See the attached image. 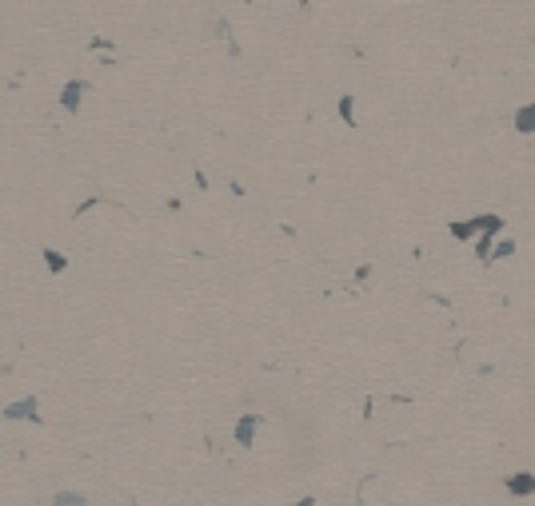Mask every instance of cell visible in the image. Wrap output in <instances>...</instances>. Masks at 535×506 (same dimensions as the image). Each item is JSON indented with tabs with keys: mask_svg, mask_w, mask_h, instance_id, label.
I'll use <instances>...</instances> for the list:
<instances>
[{
	"mask_svg": "<svg viewBox=\"0 0 535 506\" xmlns=\"http://www.w3.org/2000/svg\"><path fill=\"white\" fill-rule=\"evenodd\" d=\"M516 132L519 136H532L535 132V104H523V108L516 112Z\"/></svg>",
	"mask_w": 535,
	"mask_h": 506,
	"instance_id": "cell-6",
	"label": "cell"
},
{
	"mask_svg": "<svg viewBox=\"0 0 535 506\" xmlns=\"http://www.w3.org/2000/svg\"><path fill=\"white\" fill-rule=\"evenodd\" d=\"M507 494H516V498L535 494V475H532V471H519V475H511V478H507Z\"/></svg>",
	"mask_w": 535,
	"mask_h": 506,
	"instance_id": "cell-3",
	"label": "cell"
},
{
	"mask_svg": "<svg viewBox=\"0 0 535 506\" xmlns=\"http://www.w3.org/2000/svg\"><path fill=\"white\" fill-rule=\"evenodd\" d=\"M516 252V243H511V239H503L500 247H491V259H503V255H511Z\"/></svg>",
	"mask_w": 535,
	"mask_h": 506,
	"instance_id": "cell-10",
	"label": "cell"
},
{
	"mask_svg": "<svg viewBox=\"0 0 535 506\" xmlns=\"http://www.w3.org/2000/svg\"><path fill=\"white\" fill-rule=\"evenodd\" d=\"M495 220H500V216H475V220H468V223L459 220V223H452V236L455 239H475L484 227H491Z\"/></svg>",
	"mask_w": 535,
	"mask_h": 506,
	"instance_id": "cell-2",
	"label": "cell"
},
{
	"mask_svg": "<svg viewBox=\"0 0 535 506\" xmlns=\"http://www.w3.org/2000/svg\"><path fill=\"white\" fill-rule=\"evenodd\" d=\"M4 419H24V423H36V419H40V399L28 395V399H20V403H8V407H4Z\"/></svg>",
	"mask_w": 535,
	"mask_h": 506,
	"instance_id": "cell-1",
	"label": "cell"
},
{
	"mask_svg": "<svg viewBox=\"0 0 535 506\" xmlns=\"http://www.w3.org/2000/svg\"><path fill=\"white\" fill-rule=\"evenodd\" d=\"M340 116H343V124H348V128H356V112H352V96H343V100H340Z\"/></svg>",
	"mask_w": 535,
	"mask_h": 506,
	"instance_id": "cell-8",
	"label": "cell"
},
{
	"mask_svg": "<svg viewBox=\"0 0 535 506\" xmlns=\"http://www.w3.org/2000/svg\"><path fill=\"white\" fill-rule=\"evenodd\" d=\"M44 263H49V271H65V268H68V259H65L60 252H52V247L44 252Z\"/></svg>",
	"mask_w": 535,
	"mask_h": 506,
	"instance_id": "cell-7",
	"label": "cell"
},
{
	"mask_svg": "<svg viewBox=\"0 0 535 506\" xmlns=\"http://www.w3.org/2000/svg\"><path fill=\"white\" fill-rule=\"evenodd\" d=\"M80 96H84V80H68L65 92H60V104H65L68 112H76L80 108Z\"/></svg>",
	"mask_w": 535,
	"mask_h": 506,
	"instance_id": "cell-5",
	"label": "cell"
},
{
	"mask_svg": "<svg viewBox=\"0 0 535 506\" xmlns=\"http://www.w3.org/2000/svg\"><path fill=\"white\" fill-rule=\"evenodd\" d=\"M56 503H60V506H84V494H72V491H60V494H56Z\"/></svg>",
	"mask_w": 535,
	"mask_h": 506,
	"instance_id": "cell-9",
	"label": "cell"
},
{
	"mask_svg": "<svg viewBox=\"0 0 535 506\" xmlns=\"http://www.w3.org/2000/svg\"><path fill=\"white\" fill-rule=\"evenodd\" d=\"M100 204V195H88V200H84V204H76V216H84V211H92V207Z\"/></svg>",
	"mask_w": 535,
	"mask_h": 506,
	"instance_id": "cell-11",
	"label": "cell"
},
{
	"mask_svg": "<svg viewBox=\"0 0 535 506\" xmlns=\"http://www.w3.org/2000/svg\"><path fill=\"white\" fill-rule=\"evenodd\" d=\"M256 427H260V415H244L240 423H236V443H240V446H252Z\"/></svg>",
	"mask_w": 535,
	"mask_h": 506,
	"instance_id": "cell-4",
	"label": "cell"
}]
</instances>
